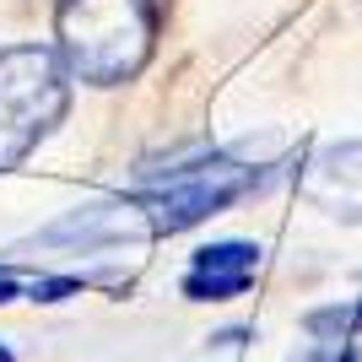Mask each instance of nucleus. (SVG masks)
<instances>
[{
  "label": "nucleus",
  "instance_id": "6e6552de",
  "mask_svg": "<svg viewBox=\"0 0 362 362\" xmlns=\"http://www.w3.org/2000/svg\"><path fill=\"white\" fill-rule=\"evenodd\" d=\"M0 362H11V351H6V346H0Z\"/></svg>",
  "mask_w": 362,
  "mask_h": 362
},
{
  "label": "nucleus",
  "instance_id": "7ed1b4c3",
  "mask_svg": "<svg viewBox=\"0 0 362 362\" xmlns=\"http://www.w3.org/2000/svg\"><path fill=\"white\" fill-rule=\"evenodd\" d=\"M249 184H255V168L233 157H200L189 168H173L163 184H146L141 195H124V216L136 238H163L227 211L238 195H249Z\"/></svg>",
  "mask_w": 362,
  "mask_h": 362
},
{
  "label": "nucleus",
  "instance_id": "423d86ee",
  "mask_svg": "<svg viewBox=\"0 0 362 362\" xmlns=\"http://www.w3.org/2000/svg\"><path fill=\"white\" fill-rule=\"evenodd\" d=\"M308 325V335H319V341H341V335H357L362 330V298L357 303H335V308H314V314L303 319Z\"/></svg>",
  "mask_w": 362,
  "mask_h": 362
},
{
  "label": "nucleus",
  "instance_id": "0eeeda50",
  "mask_svg": "<svg viewBox=\"0 0 362 362\" xmlns=\"http://www.w3.org/2000/svg\"><path fill=\"white\" fill-rule=\"evenodd\" d=\"M16 292H22V287H16L11 276H0V303H11V298H16Z\"/></svg>",
  "mask_w": 362,
  "mask_h": 362
},
{
  "label": "nucleus",
  "instance_id": "39448f33",
  "mask_svg": "<svg viewBox=\"0 0 362 362\" xmlns=\"http://www.w3.org/2000/svg\"><path fill=\"white\" fill-rule=\"evenodd\" d=\"M259 271V243H206L195 249L189 259V276H184V298L195 303H222V298H238Z\"/></svg>",
  "mask_w": 362,
  "mask_h": 362
},
{
  "label": "nucleus",
  "instance_id": "f03ea898",
  "mask_svg": "<svg viewBox=\"0 0 362 362\" xmlns=\"http://www.w3.org/2000/svg\"><path fill=\"white\" fill-rule=\"evenodd\" d=\"M71 108V71L60 49L11 44L0 49V173L16 168Z\"/></svg>",
  "mask_w": 362,
  "mask_h": 362
},
{
  "label": "nucleus",
  "instance_id": "20e7f679",
  "mask_svg": "<svg viewBox=\"0 0 362 362\" xmlns=\"http://www.w3.org/2000/svg\"><path fill=\"white\" fill-rule=\"evenodd\" d=\"M303 189L314 206H325L330 216L362 222V141H335L308 163Z\"/></svg>",
  "mask_w": 362,
  "mask_h": 362
},
{
  "label": "nucleus",
  "instance_id": "f257e3e1",
  "mask_svg": "<svg viewBox=\"0 0 362 362\" xmlns=\"http://www.w3.org/2000/svg\"><path fill=\"white\" fill-rule=\"evenodd\" d=\"M157 0H60L54 38L71 76L92 87H119L146 71L157 49Z\"/></svg>",
  "mask_w": 362,
  "mask_h": 362
}]
</instances>
